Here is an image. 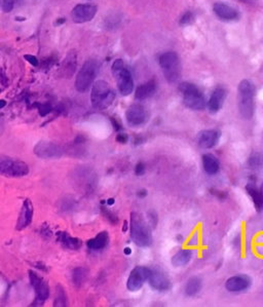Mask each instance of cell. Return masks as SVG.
<instances>
[{
  "instance_id": "cell-1",
  "label": "cell",
  "mask_w": 263,
  "mask_h": 307,
  "mask_svg": "<svg viewBox=\"0 0 263 307\" xmlns=\"http://www.w3.org/2000/svg\"><path fill=\"white\" fill-rule=\"evenodd\" d=\"M130 231L132 241L141 248H147L153 244V232L149 224L142 215L133 212L131 214Z\"/></svg>"
},
{
  "instance_id": "cell-2",
  "label": "cell",
  "mask_w": 263,
  "mask_h": 307,
  "mask_svg": "<svg viewBox=\"0 0 263 307\" xmlns=\"http://www.w3.org/2000/svg\"><path fill=\"white\" fill-rule=\"evenodd\" d=\"M255 86L250 80H241L238 88V105L244 119H252L255 112Z\"/></svg>"
},
{
  "instance_id": "cell-3",
  "label": "cell",
  "mask_w": 263,
  "mask_h": 307,
  "mask_svg": "<svg viewBox=\"0 0 263 307\" xmlns=\"http://www.w3.org/2000/svg\"><path fill=\"white\" fill-rule=\"evenodd\" d=\"M115 94L113 89L104 80L94 83L90 90V102L92 106L97 110H104L113 103Z\"/></svg>"
},
{
  "instance_id": "cell-4",
  "label": "cell",
  "mask_w": 263,
  "mask_h": 307,
  "mask_svg": "<svg viewBox=\"0 0 263 307\" xmlns=\"http://www.w3.org/2000/svg\"><path fill=\"white\" fill-rule=\"evenodd\" d=\"M111 71L120 94L123 96L131 95L134 89V79L124 61L120 59L114 61Z\"/></svg>"
},
{
  "instance_id": "cell-5",
  "label": "cell",
  "mask_w": 263,
  "mask_h": 307,
  "mask_svg": "<svg viewBox=\"0 0 263 307\" xmlns=\"http://www.w3.org/2000/svg\"><path fill=\"white\" fill-rule=\"evenodd\" d=\"M100 64L96 60H88L76 76L75 88L79 93H86L94 85V80L99 72Z\"/></svg>"
},
{
  "instance_id": "cell-6",
  "label": "cell",
  "mask_w": 263,
  "mask_h": 307,
  "mask_svg": "<svg viewBox=\"0 0 263 307\" xmlns=\"http://www.w3.org/2000/svg\"><path fill=\"white\" fill-rule=\"evenodd\" d=\"M180 91L183 98V103L187 108L196 111L206 108V98L196 85L183 83L180 86Z\"/></svg>"
},
{
  "instance_id": "cell-7",
  "label": "cell",
  "mask_w": 263,
  "mask_h": 307,
  "mask_svg": "<svg viewBox=\"0 0 263 307\" xmlns=\"http://www.w3.org/2000/svg\"><path fill=\"white\" fill-rule=\"evenodd\" d=\"M159 66L168 83L175 84L178 81L181 74V65L176 53L167 52L161 55L159 58Z\"/></svg>"
},
{
  "instance_id": "cell-8",
  "label": "cell",
  "mask_w": 263,
  "mask_h": 307,
  "mask_svg": "<svg viewBox=\"0 0 263 307\" xmlns=\"http://www.w3.org/2000/svg\"><path fill=\"white\" fill-rule=\"evenodd\" d=\"M29 174L26 162L6 155H0V175L8 178H21Z\"/></svg>"
},
{
  "instance_id": "cell-9",
  "label": "cell",
  "mask_w": 263,
  "mask_h": 307,
  "mask_svg": "<svg viewBox=\"0 0 263 307\" xmlns=\"http://www.w3.org/2000/svg\"><path fill=\"white\" fill-rule=\"evenodd\" d=\"M34 154L43 159L60 158L64 154V149L54 142L40 141L34 146Z\"/></svg>"
},
{
  "instance_id": "cell-10",
  "label": "cell",
  "mask_w": 263,
  "mask_h": 307,
  "mask_svg": "<svg viewBox=\"0 0 263 307\" xmlns=\"http://www.w3.org/2000/svg\"><path fill=\"white\" fill-rule=\"evenodd\" d=\"M29 280L31 285L35 291V300L32 303V306L43 305L49 297V286L48 285L37 275L34 271H29Z\"/></svg>"
},
{
  "instance_id": "cell-11",
  "label": "cell",
  "mask_w": 263,
  "mask_h": 307,
  "mask_svg": "<svg viewBox=\"0 0 263 307\" xmlns=\"http://www.w3.org/2000/svg\"><path fill=\"white\" fill-rule=\"evenodd\" d=\"M150 274V268L145 266H136V267L131 271L129 279L127 282V288L131 292H137L146 282H148V278Z\"/></svg>"
},
{
  "instance_id": "cell-12",
  "label": "cell",
  "mask_w": 263,
  "mask_h": 307,
  "mask_svg": "<svg viewBox=\"0 0 263 307\" xmlns=\"http://www.w3.org/2000/svg\"><path fill=\"white\" fill-rule=\"evenodd\" d=\"M126 119L131 127H140L148 120V113L143 105L133 104L126 112Z\"/></svg>"
},
{
  "instance_id": "cell-13",
  "label": "cell",
  "mask_w": 263,
  "mask_h": 307,
  "mask_svg": "<svg viewBox=\"0 0 263 307\" xmlns=\"http://www.w3.org/2000/svg\"><path fill=\"white\" fill-rule=\"evenodd\" d=\"M148 283L151 288L158 292H166L171 289V281L168 275L158 268H150V274L148 278Z\"/></svg>"
},
{
  "instance_id": "cell-14",
  "label": "cell",
  "mask_w": 263,
  "mask_h": 307,
  "mask_svg": "<svg viewBox=\"0 0 263 307\" xmlns=\"http://www.w3.org/2000/svg\"><path fill=\"white\" fill-rule=\"evenodd\" d=\"M97 14V7L93 4H78L71 12L74 23L83 24L92 21Z\"/></svg>"
},
{
  "instance_id": "cell-15",
  "label": "cell",
  "mask_w": 263,
  "mask_h": 307,
  "mask_svg": "<svg viewBox=\"0 0 263 307\" xmlns=\"http://www.w3.org/2000/svg\"><path fill=\"white\" fill-rule=\"evenodd\" d=\"M252 285V280L248 275H235L227 279L225 289L230 293H240L248 290Z\"/></svg>"
},
{
  "instance_id": "cell-16",
  "label": "cell",
  "mask_w": 263,
  "mask_h": 307,
  "mask_svg": "<svg viewBox=\"0 0 263 307\" xmlns=\"http://www.w3.org/2000/svg\"><path fill=\"white\" fill-rule=\"evenodd\" d=\"M221 137V132L218 130L210 129L201 131L197 136V144L203 149H210L215 147Z\"/></svg>"
},
{
  "instance_id": "cell-17",
  "label": "cell",
  "mask_w": 263,
  "mask_h": 307,
  "mask_svg": "<svg viewBox=\"0 0 263 307\" xmlns=\"http://www.w3.org/2000/svg\"><path fill=\"white\" fill-rule=\"evenodd\" d=\"M226 95V89L223 87H217L212 91L208 102V109L212 114L217 113L222 109L224 105Z\"/></svg>"
},
{
  "instance_id": "cell-18",
  "label": "cell",
  "mask_w": 263,
  "mask_h": 307,
  "mask_svg": "<svg viewBox=\"0 0 263 307\" xmlns=\"http://www.w3.org/2000/svg\"><path fill=\"white\" fill-rule=\"evenodd\" d=\"M33 218V204L30 199H25L23 202V207L20 213V217L17 223V230H22L29 226Z\"/></svg>"
},
{
  "instance_id": "cell-19",
  "label": "cell",
  "mask_w": 263,
  "mask_h": 307,
  "mask_svg": "<svg viewBox=\"0 0 263 307\" xmlns=\"http://www.w3.org/2000/svg\"><path fill=\"white\" fill-rule=\"evenodd\" d=\"M214 13L216 16L223 20V21H236L240 18L239 13L236 11L234 7H231L223 2H216L213 6Z\"/></svg>"
},
{
  "instance_id": "cell-20",
  "label": "cell",
  "mask_w": 263,
  "mask_h": 307,
  "mask_svg": "<svg viewBox=\"0 0 263 307\" xmlns=\"http://www.w3.org/2000/svg\"><path fill=\"white\" fill-rule=\"evenodd\" d=\"M156 91V85L154 80H149L137 88L135 91V99L138 101H144L153 97Z\"/></svg>"
},
{
  "instance_id": "cell-21",
  "label": "cell",
  "mask_w": 263,
  "mask_h": 307,
  "mask_svg": "<svg viewBox=\"0 0 263 307\" xmlns=\"http://www.w3.org/2000/svg\"><path fill=\"white\" fill-rule=\"evenodd\" d=\"M201 161H203V168L204 171L210 176L216 175V174L220 171V161L219 159L212 153H206L201 157Z\"/></svg>"
},
{
  "instance_id": "cell-22",
  "label": "cell",
  "mask_w": 263,
  "mask_h": 307,
  "mask_svg": "<svg viewBox=\"0 0 263 307\" xmlns=\"http://www.w3.org/2000/svg\"><path fill=\"white\" fill-rule=\"evenodd\" d=\"M192 257H194V251L191 249H182L172 257L171 262L175 267H182V266L187 265L191 261Z\"/></svg>"
},
{
  "instance_id": "cell-23",
  "label": "cell",
  "mask_w": 263,
  "mask_h": 307,
  "mask_svg": "<svg viewBox=\"0 0 263 307\" xmlns=\"http://www.w3.org/2000/svg\"><path fill=\"white\" fill-rule=\"evenodd\" d=\"M246 191L249 194V197H251L253 203H254V207L257 212L263 211V198L261 197L260 189L255 185L254 183H248L246 185Z\"/></svg>"
},
{
  "instance_id": "cell-24",
  "label": "cell",
  "mask_w": 263,
  "mask_h": 307,
  "mask_svg": "<svg viewBox=\"0 0 263 307\" xmlns=\"http://www.w3.org/2000/svg\"><path fill=\"white\" fill-rule=\"evenodd\" d=\"M109 242V234L107 231H102L92 240L88 241V249L93 251H100L103 250Z\"/></svg>"
},
{
  "instance_id": "cell-25",
  "label": "cell",
  "mask_w": 263,
  "mask_h": 307,
  "mask_svg": "<svg viewBox=\"0 0 263 307\" xmlns=\"http://www.w3.org/2000/svg\"><path fill=\"white\" fill-rule=\"evenodd\" d=\"M201 288H203V282L197 276H194L187 281L184 286V292L188 297H195L201 291Z\"/></svg>"
},
{
  "instance_id": "cell-26",
  "label": "cell",
  "mask_w": 263,
  "mask_h": 307,
  "mask_svg": "<svg viewBox=\"0 0 263 307\" xmlns=\"http://www.w3.org/2000/svg\"><path fill=\"white\" fill-rule=\"evenodd\" d=\"M61 243H62L65 248L70 249V250H78L80 247H82V241L76 238H72L66 232H62L60 234L59 238Z\"/></svg>"
},
{
  "instance_id": "cell-27",
  "label": "cell",
  "mask_w": 263,
  "mask_h": 307,
  "mask_svg": "<svg viewBox=\"0 0 263 307\" xmlns=\"http://www.w3.org/2000/svg\"><path fill=\"white\" fill-rule=\"evenodd\" d=\"M76 69V54L75 53H70L67 58L64 60L63 65H62V71L63 74L65 76L70 77L74 72Z\"/></svg>"
},
{
  "instance_id": "cell-28",
  "label": "cell",
  "mask_w": 263,
  "mask_h": 307,
  "mask_svg": "<svg viewBox=\"0 0 263 307\" xmlns=\"http://www.w3.org/2000/svg\"><path fill=\"white\" fill-rule=\"evenodd\" d=\"M248 168L252 171L263 169V154L260 152H253L248 159Z\"/></svg>"
},
{
  "instance_id": "cell-29",
  "label": "cell",
  "mask_w": 263,
  "mask_h": 307,
  "mask_svg": "<svg viewBox=\"0 0 263 307\" xmlns=\"http://www.w3.org/2000/svg\"><path fill=\"white\" fill-rule=\"evenodd\" d=\"M88 278V270L84 267L75 268L72 272V281L76 288H80Z\"/></svg>"
},
{
  "instance_id": "cell-30",
  "label": "cell",
  "mask_w": 263,
  "mask_h": 307,
  "mask_svg": "<svg viewBox=\"0 0 263 307\" xmlns=\"http://www.w3.org/2000/svg\"><path fill=\"white\" fill-rule=\"evenodd\" d=\"M54 305L55 306H68L67 295L61 285L57 286V294H56Z\"/></svg>"
},
{
  "instance_id": "cell-31",
  "label": "cell",
  "mask_w": 263,
  "mask_h": 307,
  "mask_svg": "<svg viewBox=\"0 0 263 307\" xmlns=\"http://www.w3.org/2000/svg\"><path fill=\"white\" fill-rule=\"evenodd\" d=\"M101 212H102V214L104 215V217L110 222V223H112V224H118V218H117V216L116 215L113 213V212H111L109 209H107L106 207H104V206H102V208H101Z\"/></svg>"
},
{
  "instance_id": "cell-32",
  "label": "cell",
  "mask_w": 263,
  "mask_h": 307,
  "mask_svg": "<svg viewBox=\"0 0 263 307\" xmlns=\"http://www.w3.org/2000/svg\"><path fill=\"white\" fill-rule=\"evenodd\" d=\"M195 21V16L191 12L185 13L180 19V24L181 25H190L192 22Z\"/></svg>"
},
{
  "instance_id": "cell-33",
  "label": "cell",
  "mask_w": 263,
  "mask_h": 307,
  "mask_svg": "<svg viewBox=\"0 0 263 307\" xmlns=\"http://www.w3.org/2000/svg\"><path fill=\"white\" fill-rule=\"evenodd\" d=\"M15 6L16 3L14 2V0H3L2 1V9L4 13H11Z\"/></svg>"
},
{
  "instance_id": "cell-34",
  "label": "cell",
  "mask_w": 263,
  "mask_h": 307,
  "mask_svg": "<svg viewBox=\"0 0 263 307\" xmlns=\"http://www.w3.org/2000/svg\"><path fill=\"white\" fill-rule=\"evenodd\" d=\"M116 141L119 142V143H121V144H126V143L129 141V136H128L127 132H117Z\"/></svg>"
},
{
  "instance_id": "cell-35",
  "label": "cell",
  "mask_w": 263,
  "mask_h": 307,
  "mask_svg": "<svg viewBox=\"0 0 263 307\" xmlns=\"http://www.w3.org/2000/svg\"><path fill=\"white\" fill-rule=\"evenodd\" d=\"M146 172V167L143 162H139L138 165L136 166V169H135V173L137 176H142L144 175Z\"/></svg>"
},
{
  "instance_id": "cell-36",
  "label": "cell",
  "mask_w": 263,
  "mask_h": 307,
  "mask_svg": "<svg viewBox=\"0 0 263 307\" xmlns=\"http://www.w3.org/2000/svg\"><path fill=\"white\" fill-rule=\"evenodd\" d=\"M24 59L26 60V61H28V62L31 64V65H33L34 67H37L38 66V60H37V58L35 57V56H32V55H25L24 56Z\"/></svg>"
},
{
  "instance_id": "cell-37",
  "label": "cell",
  "mask_w": 263,
  "mask_h": 307,
  "mask_svg": "<svg viewBox=\"0 0 263 307\" xmlns=\"http://www.w3.org/2000/svg\"><path fill=\"white\" fill-rule=\"evenodd\" d=\"M148 217H149V222L153 224V228L156 226V224H157V216H156V214L155 213H149L148 214Z\"/></svg>"
},
{
  "instance_id": "cell-38",
  "label": "cell",
  "mask_w": 263,
  "mask_h": 307,
  "mask_svg": "<svg viewBox=\"0 0 263 307\" xmlns=\"http://www.w3.org/2000/svg\"><path fill=\"white\" fill-rule=\"evenodd\" d=\"M111 121H112V125H113L114 130H115L117 132H121V130H123V127H121L120 122H119L116 118H111Z\"/></svg>"
},
{
  "instance_id": "cell-39",
  "label": "cell",
  "mask_w": 263,
  "mask_h": 307,
  "mask_svg": "<svg viewBox=\"0 0 263 307\" xmlns=\"http://www.w3.org/2000/svg\"><path fill=\"white\" fill-rule=\"evenodd\" d=\"M146 194H147V192H146L144 189H142V190H140V191L138 192V197L142 198V197H146Z\"/></svg>"
},
{
  "instance_id": "cell-40",
  "label": "cell",
  "mask_w": 263,
  "mask_h": 307,
  "mask_svg": "<svg viewBox=\"0 0 263 307\" xmlns=\"http://www.w3.org/2000/svg\"><path fill=\"white\" fill-rule=\"evenodd\" d=\"M113 203H114V199L113 198H109L107 200V206H112Z\"/></svg>"
},
{
  "instance_id": "cell-41",
  "label": "cell",
  "mask_w": 263,
  "mask_h": 307,
  "mask_svg": "<svg viewBox=\"0 0 263 307\" xmlns=\"http://www.w3.org/2000/svg\"><path fill=\"white\" fill-rule=\"evenodd\" d=\"M6 105V102L3 100H0V108H3Z\"/></svg>"
},
{
  "instance_id": "cell-42",
  "label": "cell",
  "mask_w": 263,
  "mask_h": 307,
  "mask_svg": "<svg viewBox=\"0 0 263 307\" xmlns=\"http://www.w3.org/2000/svg\"><path fill=\"white\" fill-rule=\"evenodd\" d=\"M125 254H126L127 256H129L130 254H132V250H131L130 248H126V249H125Z\"/></svg>"
},
{
  "instance_id": "cell-43",
  "label": "cell",
  "mask_w": 263,
  "mask_h": 307,
  "mask_svg": "<svg viewBox=\"0 0 263 307\" xmlns=\"http://www.w3.org/2000/svg\"><path fill=\"white\" fill-rule=\"evenodd\" d=\"M14 2L16 3V5H19L24 2V0H14Z\"/></svg>"
},
{
  "instance_id": "cell-44",
  "label": "cell",
  "mask_w": 263,
  "mask_h": 307,
  "mask_svg": "<svg viewBox=\"0 0 263 307\" xmlns=\"http://www.w3.org/2000/svg\"><path fill=\"white\" fill-rule=\"evenodd\" d=\"M64 22H65V19H60L59 21H57V24H58V25H61L62 23H64Z\"/></svg>"
},
{
  "instance_id": "cell-45",
  "label": "cell",
  "mask_w": 263,
  "mask_h": 307,
  "mask_svg": "<svg viewBox=\"0 0 263 307\" xmlns=\"http://www.w3.org/2000/svg\"><path fill=\"white\" fill-rule=\"evenodd\" d=\"M260 193H261V197H262V198H263V183L261 184V186H260Z\"/></svg>"
},
{
  "instance_id": "cell-46",
  "label": "cell",
  "mask_w": 263,
  "mask_h": 307,
  "mask_svg": "<svg viewBox=\"0 0 263 307\" xmlns=\"http://www.w3.org/2000/svg\"><path fill=\"white\" fill-rule=\"evenodd\" d=\"M0 93H1V89H0Z\"/></svg>"
}]
</instances>
